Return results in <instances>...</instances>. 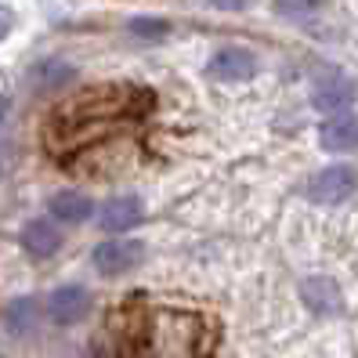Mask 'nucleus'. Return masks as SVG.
<instances>
[{"mask_svg":"<svg viewBox=\"0 0 358 358\" xmlns=\"http://www.w3.org/2000/svg\"><path fill=\"white\" fill-rule=\"evenodd\" d=\"M131 33H134L138 40H163L166 33H171V26H166L163 18H134Z\"/></svg>","mask_w":358,"mask_h":358,"instance_id":"obj_15","label":"nucleus"},{"mask_svg":"<svg viewBox=\"0 0 358 358\" xmlns=\"http://www.w3.org/2000/svg\"><path fill=\"white\" fill-rule=\"evenodd\" d=\"M145 257V246L134 243V239H109V243H101L94 246V254H91V264L98 275L105 279H116L123 275V271H134Z\"/></svg>","mask_w":358,"mask_h":358,"instance_id":"obj_4","label":"nucleus"},{"mask_svg":"<svg viewBox=\"0 0 358 358\" xmlns=\"http://www.w3.org/2000/svg\"><path fill=\"white\" fill-rule=\"evenodd\" d=\"M145 221V206L138 196H120V199H109L101 206V217L98 224L105 231H113V236H123V231H131Z\"/></svg>","mask_w":358,"mask_h":358,"instance_id":"obj_8","label":"nucleus"},{"mask_svg":"<svg viewBox=\"0 0 358 358\" xmlns=\"http://www.w3.org/2000/svg\"><path fill=\"white\" fill-rule=\"evenodd\" d=\"M319 141L326 152H355L358 149V116L355 113H336L322 123Z\"/></svg>","mask_w":358,"mask_h":358,"instance_id":"obj_10","label":"nucleus"},{"mask_svg":"<svg viewBox=\"0 0 358 358\" xmlns=\"http://www.w3.org/2000/svg\"><path fill=\"white\" fill-rule=\"evenodd\" d=\"M145 109H152V94L138 91V87H127V83L83 87L48 116L44 141L58 159L66 152H87L91 141L109 138L120 120L141 116Z\"/></svg>","mask_w":358,"mask_h":358,"instance_id":"obj_1","label":"nucleus"},{"mask_svg":"<svg viewBox=\"0 0 358 358\" xmlns=\"http://www.w3.org/2000/svg\"><path fill=\"white\" fill-rule=\"evenodd\" d=\"M355 101V83L344 76V73H326L315 80V91H311V105L326 116H336V113H348V105Z\"/></svg>","mask_w":358,"mask_h":358,"instance_id":"obj_5","label":"nucleus"},{"mask_svg":"<svg viewBox=\"0 0 358 358\" xmlns=\"http://www.w3.org/2000/svg\"><path fill=\"white\" fill-rule=\"evenodd\" d=\"M210 76L221 80V83H243L257 73V58L254 51H246V48H221L214 58H210Z\"/></svg>","mask_w":358,"mask_h":358,"instance_id":"obj_6","label":"nucleus"},{"mask_svg":"<svg viewBox=\"0 0 358 358\" xmlns=\"http://www.w3.org/2000/svg\"><path fill=\"white\" fill-rule=\"evenodd\" d=\"M11 33V11L8 8H0V40H4Z\"/></svg>","mask_w":358,"mask_h":358,"instance_id":"obj_16","label":"nucleus"},{"mask_svg":"<svg viewBox=\"0 0 358 358\" xmlns=\"http://www.w3.org/2000/svg\"><path fill=\"white\" fill-rule=\"evenodd\" d=\"M8 105H11L8 98H0V120H4V113H8Z\"/></svg>","mask_w":358,"mask_h":358,"instance_id":"obj_18","label":"nucleus"},{"mask_svg":"<svg viewBox=\"0 0 358 358\" xmlns=\"http://www.w3.org/2000/svg\"><path fill=\"white\" fill-rule=\"evenodd\" d=\"M4 319H8V329H11V333H26V329L33 326V319H36V301H33V297L11 301L8 311H4Z\"/></svg>","mask_w":358,"mask_h":358,"instance_id":"obj_13","label":"nucleus"},{"mask_svg":"<svg viewBox=\"0 0 358 358\" xmlns=\"http://www.w3.org/2000/svg\"><path fill=\"white\" fill-rule=\"evenodd\" d=\"M301 297H304V304H308L315 315H341V311H344V293H341V286H336L333 279H326V275L304 279V282H301Z\"/></svg>","mask_w":358,"mask_h":358,"instance_id":"obj_9","label":"nucleus"},{"mask_svg":"<svg viewBox=\"0 0 358 358\" xmlns=\"http://www.w3.org/2000/svg\"><path fill=\"white\" fill-rule=\"evenodd\" d=\"M91 311V297L83 286H58L48 297V319L58 326H73Z\"/></svg>","mask_w":358,"mask_h":358,"instance_id":"obj_7","label":"nucleus"},{"mask_svg":"<svg viewBox=\"0 0 358 358\" xmlns=\"http://www.w3.org/2000/svg\"><path fill=\"white\" fill-rule=\"evenodd\" d=\"M214 8H224V11H236V8H246V0H210Z\"/></svg>","mask_w":358,"mask_h":358,"instance_id":"obj_17","label":"nucleus"},{"mask_svg":"<svg viewBox=\"0 0 358 358\" xmlns=\"http://www.w3.org/2000/svg\"><path fill=\"white\" fill-rule=\"evenodd\" d=\"M91 199L83 196V192H58L51 196V217L62 221V224H80V221H87L91 217Z\"/></svg>","mask_w":358,"mask_h":358,"instance_id":"obj_12","label":"nucleus"},{"mask_svg":"<svg viewBox=\"0 0 358 358\" xmlns=\"http://www.w3.org/2000/svg\"><path fill=\"white\" fill-rule=\"evenodd\" d=\"M33 76L40 80V87H62L66 80H73V66H62V62H40L33 69Z\"/></svg>","mask_w":358,"mask_h":358,"instance_id":"obj_14","label":"nucleus"},{"mask_svg":"<svg viewBox=\"0 0 358 358\" xmlns=\"http://www.w3.org/2000/svg\"><path fill=\"white\" fill-rule=\"evenodd\" d=\"M217 322L199 311L141 308L123 322L120 358H214Z\"/></svg>","mask_w":358,"mask_h":358,"instance_id":"obj_2","label":"nucleus"},{"mask_svg":"<svg viewBox=\"0 0 358 358\" xmlns=\"http://www.w3.org/2000/svg\"><path fill=\"white\" fill-rule=\"evenodd\" d=\"M22 246H26V254H33L36 261H44L62 246V236H58V228L51 221H29L22 228Z\"/></svg>","mask_w":358,"mask_h":358,"instance_id":"obj_11","label":"nucleus"},{"mask_svg":"<svg viewBox=\"0 0 358 358\" xmlns=\"http://www.w3.org/2000/svg\"><path fill=\"white\" fill-rule=\"evenodd\" d=\"M358 185V171L348 163H333L326 171H319L311 181H308V199L311 203H322V206H333V203H344Z\"/></svg>","mask_w":358,"mask_h":358,"instance_id":"obj_3","label":"nucleus"}]
</instances>
